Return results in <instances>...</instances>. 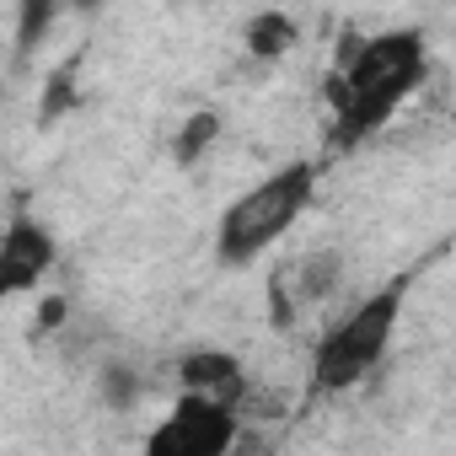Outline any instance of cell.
Masks as SVG:
<instances>
[{"label": "cell", "instance_id": "obj_13", "mask_svg": "<svg viewBox=\"0 0 456 456\" xmlns=\"http://www.w3.org/2000/svg\"><path fill=\"white\" fill-rule=\"evenodd\" d=\"M65 317H70V301H65V296H44V301H38V317H33V333H38V338H44V333H60Z\"/></svg>", "mask_w": 456, "mask_h": 456}, {"label": "cell", "instance_id": "obj_10", "mask_svg": "<svg viewBox=\"0 0 456 456\" xmlns=\"http://www.w3.org/2000/svg\"><path fill=\"white\" fill-rule=\"evenodd\" d=\"M81 108V86H76V60H65L49 81H44V102H38V124H54L65 113Z\"/></svg>", "mask_w": 456, "mask_h": 456}, {"label": "cell", "instance_id": "obj_8", "mask_svg": "<svg viewBox=\"0 0 456 456\" xmlns=\"http://www.w3.org/2000/svg\"><path fill=\"white\" fill-rule=\"evenodd\" d=\"M290 44H301V33H296V22L285 12H258L248 22V49L258 60H280V54H290Z\"/></svg>", "mask_w": 456, "mask_h": 456}, {"label": "cell", "instance_id": "obj_3", "mask_svg": "<svg viewBox=\"0 0 456 456\" xmlns=\"http://www.w3.org/2000/svg\"><path fill=\"white\" fill-rule=\"evenodd\" d=\"M403 296H408V274H397L392 285H381L376 296H365L344 322H333L322 333L317 360H312V387L317 392L360 387L381 365V354H387V344L397 333V317H403Z\"/></svg>", "mask_w": 456, "mask_h": 456}, {"label": "cell", "instance_id": "obj_5", "mask_svg": "<svg viewBox=\"0 0 456 456\" xmlns=\"http://www.w3.org/2000/svg\"><path fill=\"white\" fill-rule=\"evenodd\" d=\"M49 269H54V237L38 220L12 215L6 242H0V296H28L33 285H44Z\"/></svg>", "mask_w": 456, "mask_h": 456}, {"label": "cell", "instance_id": "obj_12", "mask_svg": "<svg viewBox=\"0 0 456 456\" xmlns=\"http://www.w3.org/2000/svg\"><path fill=\"white\" fill-rule=\"evenodd\" d=\"M49 22H54V6H38V0H28V6H22V33H17V49L28 54V49L38 44V33H49Z\"/></svg>", "mask_w": 456, "mask_h": 456}, {"label": "cell", "instance_id": "obj_1", "mask_svg": "<svg viewBox=\"0 0 456 456\" xmlns=\"http://www.w3.org/2000/svg\"><path fill=\"white\" fill-rule=\"evenodd\" d=\"M419 81H424V38L413 28H392L376 38L349 33L328 76L333 145H360L419 92Z\"/></svg>", "mask_w": 456, "mask_h": 456}, {"label": "cell", "instance_id": "obj_9", "mask_svg": "<svg viewBox=\"0 0 456 456\" xmlns=\"http://www.w3.org/2000/svg\"><path fill=\"white\" fill-rule=\"evenodd\" d=\"M215 140H220V113H209V108L204 113H188V124L172 134V161L177 167H193Z\"/></svg>", "mask_w": 456, "mask_h": 456}, {"label": "cell", "instance_id": "obj_4", "mask_svg": "<svg viewBox=\"0 0 456 456\" xmlns=\"http://www.w3.org/2000/svg\"><path fill=\"white\" fill-rule=\"evenodd\" d=\"M237 435V408L209 397H177L172 413L151 429L145 456H232Z\"/></svg>", "mask_w": 456, "mask_h": 456}, {"label": "cell", "instance_id": "obj_6", "mask_svg": "<svg viewBox=\"0 0 456 456\" xmlns=\"http://www.w3.org/2000/svg\"><path fill=\"white\" fill-rule=\"evenodd\" d=\"M177 381H183V397H209V403H225L237 408L248 397V376H242V360L225 354V349H193L177 360Z\"/></svg>", "mask_w": 456, "mask_h": 456}, {"label": "cell", "instance_id": "obj_7", "mask_svg": "<svg viewBox=\"0 0 456 456\" xmlns=\"http://www.w3.org/2000/svg\"><path fill=\"white\" fill-rule=\"evenodd\" d=\"M338 274H344V258H338V253H312V258H301V269L290 274V285H296L290 306H312V301H322V296L338 285Z\"/></svg>", "mask_w": 456, "mask_h": 456}, {"label": "cell", "instance_id": "obj_11", "mask_svg": "<svg viewBox=\"0 0 456 456\" xmlns=\"http://www.w3.org/2000/svg\"><path fill=\"white\" fill-rule=\"evenodd\" d=\"M140 370L134 365H108L102 370V397H108V408H134L140 403Z\"/></svg>", "mask_w": 456, "mask_h": 456}, {"label": "cell", "instance_id": "obj_2", "mask_svg": "<svg viewBox=\"0 0 456 456\" xmlns=\"http://www.w3.org/2000/svg\"><path fill=\"white\" fill-rule=\"evenodd\" d=\"M312 188H317V167H306V161H290V167H280L274 177H264L258 188H248L232 209L220 215V237H215L220 264L242 269V264H253L258 253H269V248L290 232V225L306 215Z\"/></svg>", "mask_w": 456, "mask_h": 456}]
</instances>
